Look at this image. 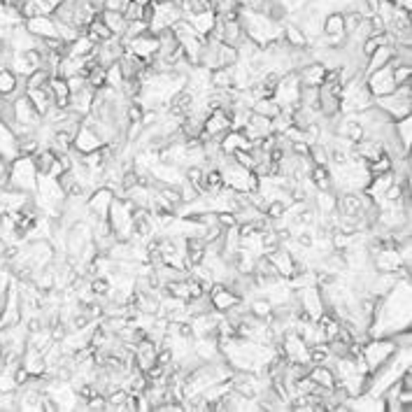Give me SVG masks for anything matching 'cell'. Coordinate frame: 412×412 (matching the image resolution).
<instances>
[{"mask_svg":"<svg viewBox=\"0 0 412 412\" xmlns=\"http://www.w3.org/2000/svg\"><path fill=\"white\" fill-rule=\"evenodd\" d=\"M321 33L324 35H345V21L340 10H331L321 19Z\"/></svg>","mask_w":412,"mask_h":412,"instance_id":"cell-10","label":"cell"},{"mask_svg":"<svg viewBox=\"0 0 412 412\" xmlns=\"http://www.w3.org/2000/svg\"><path fill=\"white\" fill-rule=\"evenodd\" d=\"M310 377H312L314 384H319V387H324V389H333L335 387V375H333V370L326 366V363L310 366Z\"/></svg>","mask_w":412,"mask_h":412,"instance_id":"cell-11","label":"cell"},{"mask_svg":"<svg viewBox=\"0 0 412 412\" xmlns=\"http://www.w3.org/2000/svg\"><path fill=\"white\" fill-rule=\"evenodd\" d=\"M101 19H103V24L110 28L112 33L117 35V38H122L124 31H126V26H128V21L124 19V14L122 12H110V10H101Z\"/></svg>","mask_w":412,"mask_h":412,"instance_id":"cell-12","label":"cell"},{"mask_svg":"<svg viewBox=\"0 0 412 412\" xmlns=\"http://www.w3.org/2000/svg\"><path fill=\"white\" fill-rule=\"evenodd\" d=\"M396 349L398 347L394 345L391 338H368L363 342V352H361V359L366 363L368 373H375L384 361L391 359V354H394Z\"/></svg>","mask_w":412,"mask_h":412,"instance_id":"cell-2","label":"cell"},{"mask_svg":"<svg viewBox=\"0 0 412 412\" xmlns=\"http://www.w3.org/2000/svg\"><path fill=\"white\" fill-rule=\"evenodd\" d=\"M24 26L28 28V33L35 35V38H40V40L59 38V28H56V21H54V17H49V14H35V17L24 21Z\"/></svg>","mask_w":412,"mask_h":412,"instance_id":"cell-5","label":"cell"},{"mask_svg":"<svg viewBox=\"0 0 412 412\" xmlns=\"http://www.w3.org/2000/svg\"><path fill=\"white\" fill-rule=\"evenodd\" d=\"M366 84H368V91L373 94V98H380V96L391 94V91L396 89L394 75H391V66H384L380 70H373V73H368L366 75Z\"/></svg>","mask_w":412,"mask_h":412,"instance_id":"cell-4","label":"cell"},{"mask_svg":"<svg viewBox=\"0 0 412 412\" xmlns=\"http://www.w3.org/2000/svg\"><path fill=\"white\" fill-rule=\"evenodd\" d=\"M251 112H256V115H261V117H268V119H275L279 112H282V108L275 103V98H258V101H254V105H251Z\"/></svg>","mask_w":412,"mask_h":412,"instance_id":"cell-14","label":"cell"},{"mask_svg":"<svg viewBox=\"0 0 412 412\" xmlns=\"http://www.w3.org/2000/svg\"><path fill=\"white\" fill-rule=\"evenodd\" d=\"M265 256L270 258V263L275 265V270L284 279H289L293 272H296V263H293V258H291L289 251H286L284 244H279V247H275L272 251H265Z\"/></svg>","mask_w":412,"mask_h":412,"instance_id":"cell-9","label":"cell"},{"mask_svg":"<svg viewBox=\"0 0 412 412\" xmlns=\"http://www.w3.org/2000/svg\"><path fill=\"white\" fill-rule=\"evenodd\" d=\"M7 186L26 196H33L38 189V168H35L33 156L19 154L10 161V172H7Z\"/></svg>","mask_w":412,"mask_h":412,"instance_id":"cell-1","label":"cell"},{"mask_svg":"<svg viewBox=\"0 0 412 412\" xmlns=\"http://www.w3.org/2000/svg\"><path fill=\"white\" fill-rule=\"evenodd\" d=\"M394 133L405 149H410V140H412V117H401L394 122Z\"/></svg>","mask_w":412,"mask_h":412,"instance_id":"cell-13","label":"cell"},{"mask_svg":"<svg viewBox=\"0 0 412 412\" xmlns=\"http://www.w3.org/2000/svg\"><path fill=\"white\" fill-rule=\"evenodd\" d=\"M159 47H161L159 35L152 31H145L142 35H135V38H131L128 42H126V52H131L133 56L142 59L145 63H149L152 56L159 52Z\"/></svg>","mask_w":412,"mask_h":412,"instance_id":"cell-3","label":"cell"},{"mask_svg":"<svg viewBox=\"0 0 412 412\" xmlns=\"http://www.w3.org/2000/svg\"><path fill=\"white\" fill-rule=\"evenodd\" d=\"M84 410H91V412L105 410V396L103 394H94L91 398H87V401H84Z\"/></svg>","mask_w":412,"mask_h":412,"instance_id":"cell-17","label":"cell"},{"mask_svg":"<svg viewBox=\"0 0 412 412\" xmlns=\"http://www.w3.org/2000/svg\"><path fill=\"white\" fill-rule=\"evenodd\" d=\"M122 14H124V19L128 21H142V5H138V3H133V0H128V3L124 5V10H122Z\"/></svg>","mask_w":412,"mask_h":412,"instance_id":"cell-15","label":"cell"},{"mask_svg":"<svg viewBox=\"0 0 412 412\" xmlns=\"http://www.w3.org/2000/svg\"><path fill=\"white\" fill-rule=\"evenodd\" d=\"M391 75H394L396 87L410 82V63H396V66H391Z\"/></svg>","mask_w":412,"mask_h":412,"instance_id":"cell-16","label":"cell"},{"mask_svg":"<svg viewBox=\"0 0 412 412\" xmlns=\"http://www.w3.org/2000/svg\"><path fill=\"white\" fill-rule=\"evenodd\" d=\"M156 349H159V345L156 342H152L149 338L140 340L138 345L133 347V363H135V368L142 370V373L147 368H152L154 363H156Z\"/></svg>","mask_w":412,"mask_h":412,"instance_id":"cell-7","label":"cell"},{"mask_svg":"<svg viewBox=\"0 0 412 412\" xmlns=\"http://www.w3.org/2000/svg\"><path fill=\"white\" fill-rule=\"evenodd\" d=\"M101 147H103V140L98 138L96 133L91 131L89 126L82 122V126L77 128L75 138H73V149H75L77 154H89V152L101 149Z\"/></svg>","mask_w":412,"mask_h":412,"instance_id":"cell-8","label":"cell"},{"mask_svg":"<svg viewBox=\"0 0 412 412\" xmlns=\"http://www.w3.org/2000/svg\"><path fill=\"white\" fill-rule=\"evenodd\" d=\"M370 258H373L370 265H373L375 272H398L403 268L398 249H377L375 254H370Z\"/></svg>","mask_w":412,"mask_h":412,"instance_id":"cell-6","label":"cell"}]
</instances>
